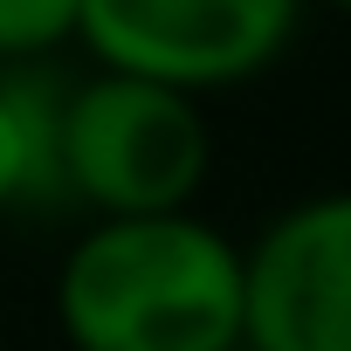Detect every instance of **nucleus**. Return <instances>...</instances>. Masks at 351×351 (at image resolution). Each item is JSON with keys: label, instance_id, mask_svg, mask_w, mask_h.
<instances>
[{"label": "nucleus", "instance_id": "0eeeda50", "mask_svg": "<svg viewBox=\"0 0 351 351\" xmlns=\"http://www.w3.org/2000/svg\"><path fill=\"white\" fill-rule=\"evenodd\" d=\"M317 8H337V14H351V0H317Z\"/></svg>", "mask_w": 351, "mask_h": 351}, {"label": "nucleus", "instance_id": "f03ea898", "mask_svg": "<svg viewBox=\"0 0 351 351\" xmlns=\"http://www.w3.org/2000/svg\"><path fill=\"white\" fill-rule=\"evenodd\" d=\"M56 158L62 186L104 221V214H180L193 207L207 180V117L186 90L97 69L62 97L56 117Z\"/></svg>", "mask_w": 351, "mask_h": 351}, {"label": "nucleus", "instance_id": "20e7f679", "mask_svg": "<svg viewBox=\"0 0 351 351\" xmlns=\"http://www.w3.org/2000/svg\"><path fill=\"white\" fill-rule=\"evenodd\" d=\"M241 344L351 351V186L296 200L241 248Z\"/></svg>", "mask_w": 351, "mask_h": 351}, {"label": "nucleus", "instance_id": "39448f33", "mask_svg": "<svg viewBox=\"0 0 351 351\" xmlns=\"http://www.w3.org/2000/svg\"><path fill=\"white\" fill-rule=\"evenodd\" d=\"M56 117H62V97L42 76H28V62H14V76H0V214L62 186Z\"/></svg>", "mask_w": 351, "mask_h": 351}, {"label": "nucleus", "instance_id": "6e6552de", "mask_svg": "<svg viewBox=\"0 0 351 351\" xmlns=\"http://www.w3.org/2000/svg\"><path fill=\"white\" fill-rule=\"evenodd\" d=\"M228 351H255V344H228Z\"/></svg>", "mask_w": 351, "mask_h": 351}, {"label": "nucleus", "instance_id": "7ed1b4c3", "mask_svg": "<svg viewBox=\"0 0 351 351\" xmlns=\"http://www.w3.org/2000/svg\"><path fill=\"white\" fill-rule=\"evenodd\" d=\"M303 21V0H83V49L104 69L172 90H228L262 76Z\"/></svg>", "mask_w": 351, "mask_h": 351}, {"label": "nucleus", "instance_id": "423d86ee", "mask_svg": "<svg viewBox=\"0 0 351 351\" xmlns=\"http://www.w3.org/2000/svg\"><path fill=\"white\" fill-rule=\"evenodd\" d=\"M83 21V0H0V62H42Z\"/></svg>", "mask_w": 351, "mask_h": 351}, {"label": "nucleus", "instance_id": "f257e3e1", "mask_svg": "<svg viewBox=\"0 0 351 351\" xmlns=\"http://www.w3.org/2000/svg\"><path fill=\"white\" fill-rule=\"evenodd\" d=\"M56 324L76 351H228L241 344V248L180 214H104L56 269Z\"/></svg>", "mask_w": 351, "mask_h": 351}]
</instances>
